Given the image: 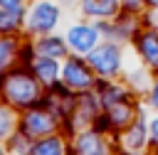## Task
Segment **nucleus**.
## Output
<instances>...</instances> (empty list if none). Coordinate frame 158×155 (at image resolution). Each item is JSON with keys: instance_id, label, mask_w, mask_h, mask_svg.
<instances>
[{"instance_id": "obj_1", "label": "nucleus", "mask_w": 158, "mask_h": 155, "mask_svg": "<svg viewBox=\"0 0 158 155\" xmlns=\"http://www.w3.org/2000/svg\"><path fill=\"white\" fill-rule=\"evenodd\" d=\"M5 91L15 103H32L37 98V86L30 76H10L5 84Z\"/></svg>"}, {"instance_id": "obj_2", "label": "nucleus", "mask_w": 158, "mask_h": 155, "mask_svg": "<svg viewBox=\"0 0 158 155\" xmlns=\"http://www.w3.org/2000/svg\"><path fill=\"white\" fill-rule=\"evenodd\" d=\"M57 22V7L49 5V2H40L35 10H32V20H30V27L32 30H49L52 25Z\"/></svg>"}, {"instance_id": "obj_3", "label": "nucleus", "mask_w": 158, "mask_h": 155, "mask_svg": "<svg viewBox=\"0 0 158 155\" xmlns=\"http://www.w3.org/2000/svg\"><path fill=\"white\" fill-rule=\"evenodd\" d=\"M91 64H94L99 71L111 74V71H116V66H118V52H116L114 47H101L99 52L91 54Z\"/></svg>"}, {"instance_id": "obj_4", "label": "nucleus", "mask_w": 158, "mask_h": 155, "mask_svg": "<svg viewBox=\"0 0 158 155\" xmlns=\"http://www.w3.org/2000/svg\"><path fill=\"white\" fill-rule=\"evenodd\" d=\"M64 76H67V84H72V86H89L91 84V74L84 66V62H79V59H72L64 66Z\"/></svg>"}, {"instance_id": "obj_5", "label": "nucleus", "mask_w": 158, "mask_h": 155, "mask_svg": "<svg viewBox=\"0 0 158 155\" xmlns=\"http://www.w3.org/2000/svg\"><path fill=\"white\" fill-rule=\"evenodd\" d=\"M69 42H72L74 49L89 52V49L94 47V42H96V32H94L91 27H74V30L69 32Z\"/></svg>"}, {"instance_id": "obj_6", "label": "nucleus", "mask_w": 158, "mask_h": 155, "mask_svg": "<svg viewBox=\"0 0 158 155\" xmlns=\"http://www.w3.org/2000/svg\"><path fill=\"white\" fill-rule=\"evenodd\" d=\"M25 125H27V130L32 135L35 133H47L52 128V116H47V113H30L27 121H25Z\"/></svg>"}, {"instance_id": "obj_7", "label": "nucleus", "mask_w": 158, "mask_h": 155, "mask_svg": "<svg viewBox=\"0 0 158 155\" xmlns=\"http://www.w3.org/2000/svg\"><path fill=\"white\" fill-rule=\"evenodd\" d=\"M84 7L91 15H111L116 10V0H84Z\"/></svg>"}, {"instance_id": "obj_8", "label": "nucleus", "mask_w": 158, "mask_h": 155, "mask_svg": "<svg viewBox=\"0 0 158 155\" xmlns=\"http://www.w3.org/2000/svg\"><path fill=\"white\" fill-rule=\"evenodd\" d=\"M79 153L81 155H104V145L96 135H84L79 140Z\"/></svg>"}, {"instance_id": "obj_9", "label": "nucleus", "mask_w": 158, "mask_h": 155, "mask_svg": "<svg viewBox=\"0 0 158 155\" xmlns=\"http://www.w3.org/2000/svg\"><path fill=\"white\" fill-rule=\"evenodd\" d=\"M37 71H40V79H44V81H54V76H57V64H54V59L42 57V59L37 62Z\"/></svg>"}, {"instance_id": "obj_10", "label": "nucleus", "mask_w": 158, "mask_h": 155, "mask_svg": "<svg viewBox=\"0 0 158 155\" xmlns=\"http://www.w3.org/2000/svg\"><path fill=\"white\" fill-rule=\"evenodd\" d=\"M35 155H62V143L57 138H47L35 148Z\"/></svg>"}, {"instance_id": "obj_11", "label": "nucleus", "mask_w": 158, "mask_h": 155, "mask_svg": "<svg viewBox=\"0 0 158 155\" xmlns=\"http://www.w3.org/2000/svg\"><path fill=\"white\" fill-rule=\"evenodd\" d=\"M141 52H143L153 64H158V42H156L153 34H146V37L141 39Z\"/></svg>"}, {"instance_id": "obj_12", "label": "nucleus", "mask_w": 158, "mask_h": 155, "mask_svg": "<svg viewBox=\"0 0 158 155\" xmlns=\"http://www.w3.org/2000/svg\"><path fill=\"white\" fill-rule=\"evenodd\" d=\"M40 49L44 52V54H49V59L52 57H57V54H62L64 52V47H62V42L57 39V37H52V39H44L42 44H40Z\"/></svg>"}, {"instance_id": "obj_13", "label": "nucleus", "mask_w": 158, "mask_h": 155, "mask_svg": "<svg viewBox=\"0 0 158 155\" xmlns=\"http://www.w3.org/2000/svg\"><path fill=\"white\" fill-rule=\"evenodd\" d=\"M10 128H12V116H10V111L0 108V138H5L10 133Z\"/></svg>"}, {"instance_id": "obj_14", "label": "nucleus", "mask_w": 158, "mask_h": 155, "mask_svg": "<svg viewBox=\"0 0 158 155\" xmlns=\"http://www.w3.org/2000/svg\"><path fill=\"white\" fill-rule=\"evenodd\" d=\"M10 54H12V42H7V39H0V66L10 59Z\"/></svg>"}, {"instance_id": "obj_15", "label": "nucleus", "mask_w": 158, "mask_h": 155, "mask_svg": "<svg viewBox=\"0 0 158 155\" xmlns=\"http://www.w3.org/2000/svg\"><path fill=\"white\" fill-rule=\"evenodd\" d=\"M0 5H2L7 12H17V10H20V0H0Z\"/></svg>"}, {"instance_id": "obj_16", "label": "nucleus", "mask_w": 158, "mask_h": 155, "mask_svg": "<svg viewBox=\"0 0 158 155\" xmlns=\"http://www.w3.org/2000/svg\"><path fill=\"white\" fill-rule=\"evenodd\" d=\"M151 130H153V138L158 140V121H153V125H151Z\"/></svg>"}, {"instance_id": "obj_17", "label": "nucleus", "mask_w": 158, "mask_h": 155, "mask_svg": "<svg viewBox=\"0 0 158 155\" xmlns=\"http://www.w3.org/2000/svg\"><path fill=\"white\" fill-rule=\"evenodd\" d=\"M153 103L158 106V86H156V91H153Z\"/></svg>"}]
</instances>
